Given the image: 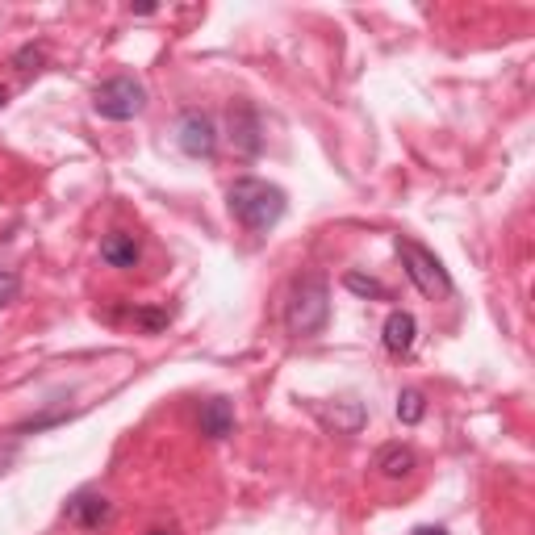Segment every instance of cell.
<instances>
[{"label": "cell", "mask_w": 535, "mask_h": 535, "mask_svg": "<svg viewBox=\"0 0 535 535\" xmlns=\"http://www.w3.org/2000/svg\"><path fill=\"white\" fill-rule=\"evenodd\" d=\"M410 535H448L444 527H418V531H410Z\"/></svg>", "instance_id": "18"}, {"label": "cell", "mask_w": 535, "mask_h": 535, "mask_svg": "<svg viewBox=\"0 0 535 535\" xmlns=\"http://www.w3.org/2000/svg\"><path fill=\"white\" fill-rule=\"evenodd\" d=\"M17 293H21V276L13 268H0V306L17 301Z\"/></svg>", "instance_id": "16"}, {"label": "cell", "mask_w": 535, "mask_h": 535, "mask_svg": "<svg viewBox=\"0 0 535 535\" xmlns=\"http://www.w3.org/2000/svg\"><path fill=\"white\" fill-rule=\"evenodd\" d=\"M423 414H427V393L423 389H402L398 393V418L406 427L414 423H423Z\"/></svg>", "instance_id": "13"}, {"label": "cell", "mask_w": 535, "mask_h": 535, "mask_svg": "<svg viewBox=\"0 0 535 535\" xmlns=\"http://www.w3.org/2000/svg\"><path fill=\"white\" fill-rule=\"evenodd\" d=\"M226 126H230V143H235L239 155H260L264 151V126H260V113L247 101H235L226 109Z\"/></svg>", "instance_id": "6"}, {"label": "cell", "mask_w": 535, "mask_h": 535, "mask_svg": "<svg viewBox=\"0 0 535 535\" xmlns=\"http://www.w3.org/2000/svg\"><path fill=\"white\" fill-rule=\"evenodd\" d=\"M67 523H76L84 531H101L109 519H113V502L105 494H92V490H80L72 502H67Z\"/></svg>", "instance_id": "7"}, {"label": "cell", "mask_w": 535, "mask_h": 535, "mask_svg": "<svg viewBox=\"0 0 535 535\" xmlns=\"http://www.w3.org/2000/svg\"><path fill=\"white\" fill-rule=\"evenodd\" d=\"M331 322V285L322 272H306L297 276L293 289H289V301H285V327L289 335L297 339H314L327 331Z\"/></svg>", "instance_id": "2"}, {"label": "cell", "mask_w": 535, "mask_h": 535, "mask_svg": "<svg viewBox=\"0 0 535 535\" xmlns=\"http://www.w3.org/2000/svg\"><path fill=\"white\" fill-rule=\"evenodd\" d=\"M197 427L205 439H226L230 431H235V406H230V398H209L201 402V414H197Z\"/></svg>", "instance_id": "9"}, {"label": "cell", "mask_w": 535, "mask_h": 535, "mask_svg": "<svg viewBox=\"0 0 535 535\" xmlns=\"http://www.w3.org/2000/svg\"><path fill=\"white\" fill-rule=\"evenodd\" d=\"M42 63H46V51H42V46H34V42H30V46H21V51L13 55V67H17V72H26V76L38 72Z\"/></svg>", "instance_id": "15"}, {"label": "cell", "mask_w": 535, "mask_h": 535, "mask_svg": "<svg viewBox=\"0 0 535 535\" xmlns=\"http://www.w3.org/2000/svg\"><path fill=\"white\" fill-rule=\"evenodd\" d=\"M92 109H97L105 122H130L147 109V88L134 76H113L92 92Z\"/></svg>", "instance_id": "4"}, {"label": "cell", "mask_w": 535, "mask_h": 535, "mask_svg": "<svg viewBox=\"0 0 535 535\" xmlns=\"http://www.w3.org/2000/svg\"><path fill=\"white\" fill-rule=\"evenodd\" d=\"M226 205H230V218H235L243 230H251V235H268V230L285 218L289 197H285V189H276V184H268L260 176H239L226 189Z\"/></svg>", "instance_id": "1"}, {"label": "cell", "mask_w": 535, "mask_h": 535, "mask_svg": "<svg viewBox=\"0 0 535 535\" xmlns=\"http://www.w3.org/2000/svg\"><path fill=\"white\" fill-rule=\"evenodd\" d=\"M343 289H352L356 297H372V301H389V289L377 281V276H364V272H347L343 276Z\"/></svg>", "instance_id": "14"}, {"label": "cell", "mask_w": 535, "mask_h": 535, "mask_svg": "<svg viewBox=\"0 0 535 535\" xmlns=\"http://www.w3.org/2000/svg\"><path fill=\"white\" fill-rule=\"evenodd\" d=\"M318 418L327 427H335V431H343V435H352V431H360V423H364V406L360 402H343V406H335V410H322L318 406Z\"/></svg>", "instance_id": "12"}, {"label": "cell", "mask_w": 535, "mask_h": 535, "mask_svg": "<svg viewBox=\"0 0 535 535\" xmlns=\"http://www.w3.org/2000/svg\"><path fill=\"white\" fill-rule=\"evenodd\" d=\"M398 255H402V264H406V276H410L414 289L423 293V297L444 301V297H452V293H456L448 268L439 264V255H435V251H427L423 243H414V239H398Z\"/></svg>", "instance_id": "3"}, {"label": "cell", "mask_w": 535, "mask_h": 535, "mask_svg": "<svg viewBox=\"0 0 535 535\" xmlns=\"http://www.w3.org/2000/svg\"><path fill=\"white\" fill-rule=\"evenodd\" d=\"M385 352L389 356H410V347H414V339H418V322H414V314L410 310H393L389 318H385Z\"/></svg>", "instance_id": "10"}, {"label": "cell", "mask_w": 535, "mask_h": 535, "mask_svg": "<svg viewBox=\"0 0 535 535\" xmlns=\"http://www.w3.org/2000/svg\"><path fill=\"white\" fill-rule=\"evenodd\" d=\"M134 322H138V327H147V331H164L168 314L164 310H134Z\"/></svg>", "instance_id": "17"}, {"label": "cell", "mask_w": 535, "mask_h": 535, "mask_svg": "<svg viewBox=\"0 0 535 535\" xmlns=\"http://www.w3.org/2000/svg\"><path fill=\"white\" fill-rule=\"evenodd\" d=\"M414 452L410 448H402V444H389V448H381L377 452V469H381V477H389V481H402V477H410L414 473Z\"/></svg>", "instance_id": "11"}, {"label": "cell", "mask_w": 535, "mask_h": 535, "mask_svg": "<svg viewBox=\"0 0 535 535\" xmlns=\"http://www.w3.org/2000/svg\"><path fill=\"white\" fill-rule=\"evenodd\" d=\"M101 260L109 268H138V260H143V247H138V239L130 235V230H109V235L101 239Z\"/></svg>", "instance_id": "8"}, {"label": "cell", "mask_w": 535, "mask_h": 535, "mask_svg": "<svg viewBox=\"0 0 535 535\" xmlns=\"http://www.w3.org/2000/svg\"><path fill=\"white\" fill-rule=\"evenodd\" d=\"M176 143L189 159H214L218 155V126L201 109H184L176 126Z\"/></svg>", "instance_id": "5"}, {"label": "cell", "mask_w": 535, "mask_h": 535, "mask_svg": "<svg viewBox=\"0 0 535 535\" xmlns=\"http://www.w3.org/2000/svg\"><path fill=\"white\" fill-rule=\"evenodd\" d=\"M5 101H9V88H5V84H0V109H5Z\"/></svg>", "instance_id": "19"}, {"label": "cell", "mask_w": 535, "mask_h": 535, "mask_svg": "<svg viewBox=\"0 0 535 535\" xmlns=\"http://www.w3.org/2000/svg\"><path fill=\"white\" fill-rule=\"evenodd\" d=\"M147 535H172V531H168V527H151Z\"/></svg>", "instance_id": "20"}]
</instances>
